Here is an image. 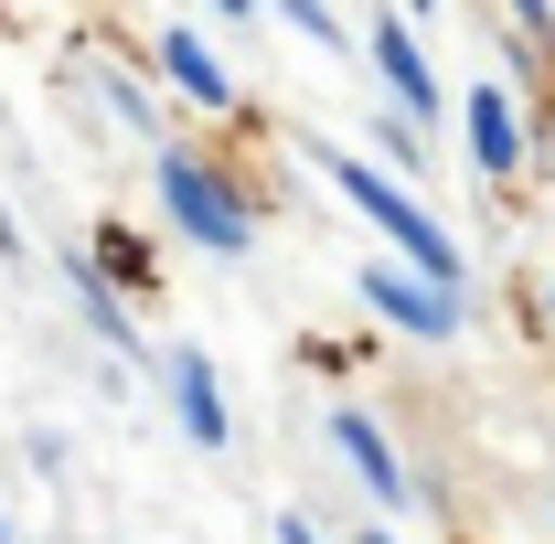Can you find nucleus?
I'll use <instances>...</instances> for the list:
<instances>
[{
  "instance_id": "15",
  "label": "nucleus",
  "mask_w": 555,
  "mask_h": 544,
  "mask_svg": "<svg viewBox=\"0 0 555 544\" xmlns=\"http://www.w3.org/2000/svg\"><path fill=\"white\" fill-rule=\"evenodd\" d=\"M363 544H385V534H363Z\"/></svg>"
},
{
  "instance_id": "6",
  "label": "nucleus",
  "mask_w": 555,
  "mask_h": 544,
  "mask_svg": "<svg viewBox=\"0 0 555 544\" xmlns=\"http://www.w3.org/2000/svg\"><path fill=\"white\" fill-rule=\"evenodd\" d=\"M374 65H385V86H396V107H438V75H427V54H416V33L406 22H374Z\"/></svg>"
},
{
  "instance_id": "3",
  "label": "nucleus",
  "mask_w": 555,
  "mask_h": 544,
  "mask_svg": "<svg viewBox=\"0 0 555 544\" xmlns=\"http://www.w3.org/2000/svg\"><path fill=\"white\" fill-rule=\"evenodd\" d=\"M363 310H385V321L416 332V341H449V332H460V299L427 288V277H406V268H363Z\"/></svg>"
},
{
  "instance_id": "4",
  "label": "nucleus",
  "mask_w": 555,
  "mask_h": 544,
  "mask_svg": "<svg viewBox=\"0 0 555 544\" xmlns=\"http://www.w3.org/2000/svg\"><path fill=\"white\" fill-rule=\"evenodd\" d=\"M332 449H343L352 470H363V491H374V502H406V459L385 449V427H374L363 406H343V416H332Z\"/></svg>"
},
{
  "instance_id": "1",
  "label": "nucleus",
  "mask_w": 555,
  "mask_h": 544,
  "mask_svg": "<svg viewBox=\"0 0 555 544\" xmlns=\"http://www.w3.org/2000/svg\"><path fill=\"white\" fill-rule=\"evenodd\" d=\"M321 171H332V193H343V204L363 213L374 235H396V246H406V268L427 277V288H449V299H460V246H449V235H438V224L406 204V182L363 171V160H343V150H321Z\"/></svg>"
},
{
  "instance_id": "9",
  "label": "nucleus",
  "mask_w": 555,
  "mask_h": 544,
  "mask_svg": "<svg viewBox=\"0 0 555 544\" xmlns=\"http://www.w3.org/2000/svg\"><path fill=\"white\" fill-rule=\"evenodd\" d=\"M278 11H288V22L310 33V43H343V22H332V0H278Z\"/></svg>"
},
{
  "instance_id": "11",
  "label": "nucleus",
  "mask_w": 555,
  "mask_h": 544,
  "mask_svg": "<svg viewBox=\"0 0 555 544\" xmlns=\"http://www.w3.org/2000/svg\"><path fill=\"white\" fill-rule=\"evenodd\" d=\"M278 544H321V534H310V523H299V513H288V523H278Z\"/></svg>"
},
{
  "instance_id": "7",
  "label": "nucleus",
  "mask_w": 555,
  "mask_h": 544,
  "mask_svg": "<svg viewBox=\"0 0 555 544\" xmlns=\"http://www.w3.org/2000/svg\"><path fill=\"white\" fill-rule=\"evenodd\" d=\"M160 75H171L193 107H235V75L214 65V43H193V33H160Z\"/></svg>"
},
{
  "instance_id": "13",
  "label": "nucleus",
  "mask_w": 555,
  "mask_h": 544,
  "mask_svg": "<svg viewBox=\"0 0 555 544\" xmlns=\"http://www.w3.org/2000/svg\"><path fill=\"white\" fill-rule=\"evenodd\" d=\"M214 11H257V0H214Z\"/></svg>"
},
{
  "instance_id": "14",
  "label": "nucleus",
  "mask_w": 555,
  "mask_h": 544,
  "mask_svg": "<svg viewBox=\"0 0 555 544\" xmlns=\"http://www.w3.org/2000/svg\"><path fill=\"white\" fill-rule=\"evenodd\" d=\"M406 11H438V0H406Z\"/></svg>"
},
{
  "instance_id": "2",
  "label": "nucleus",
  "mask_w": 555,
  "mask_h": 544,
  "mask_svg": "<svg viewBox=\"0 0 555 544\" xmlns=\"http://www.w3.org/2000/svg\"><path fill=\"white\" fill-rule=\"evenodd\" d=\"M160 204H171V224H182L204 257H246V204L214 182V160H193V150H160Z\"/></svg>"
},
{
  "instance_id": "5",
  "label": "nucleus",
  "mask_w": 555,
  "mask_h": 544,
  "mask_svg": "<svg viewBox=\"0 0 555 544\" xmlns=\"http://www.w3.org/2000/svg\"><path fill=\"white\" fill-rule=\"evenodd\" d=\"M171 406H182V427H193V449H224V385H214V363L204 352H171Z\"/></svg>"
},
{
  "instance_id": "12",
  "label": "nucleus",
  "mask_w": 555,
  "mask_h": 544,
  "mask_svg": "<svg viewBox=\"0 0 555 544\" xmlns=\"http://www.w3.org/2000/svg\"><path fill=\"white\" fill-rule=\"evenodd\" d=\"M0 257H22V235H11V204H0Z\"/></svg>"
},
{
  "instance_id": "10",
  "label": "nucleus",
  "mask_w": 555,
  "mask_h": 544,
  "mask_svg": "<svg viewBox=\"0 0 555 544\" xmlns=\"http://www.w3.org/2000/svg\"><path fill=\"white\" fill-rule=\"evenodd\" d=\"M513 22H524V43H534V54H545V22H555L545 0H513Z\"/></svg>"
},
{
  "instance_id": "16",
  "label": "nucleus",
  "mask_w": 555,
  "mask_h": 544,
  "mask_svg": "<svg viewBox=\"0 0 555 544\" xmlns=\"http://www.w3.org/2000/svg\"><path fill=\"white\" fill-rule=\"evenodd\" d=\"M545 310H555V288H545Z\"/></svg>"
},
{
  "instance_id": "8",
  "label": "nucleus",
  "mask_w": 555,
  "mask_h": 544,
  "mask_svg": "<svg viewBox=\"0 0 555 544\" xmlns=\"http://www.w3.org/2000/svg\"><path fill=\"white\" fill-rule=\"evenodd\" d=\"M470 160L481 171H513L524 160V129H513V96L502 86H470Z\"/></svg>"
}]
</instances>
